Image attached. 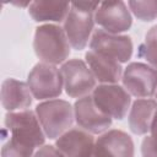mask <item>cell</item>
Listing matches in <instances>:
<instances>
[{"label": "cell", "instance_id": "9a60e30c", "mask_svg": "<svg viewBox=\"0 0 157 157\" xmlns=\"http://www.w3.org/2000/svg\"><path fill=\"white\" fill-rule=\"evenodd\" d=\"M85 61L99 83H118L123 76L121 63L92 49L86 52Z\"/></svg>", "mask_w": 157, "mask_h": 157}, {"label": "cell", "instance_id": "277c9868", "mask_svg": "<svg viewBox=\"0 0 157 157\" xmlns=\"http://www.w3.org/2000/svg\"><path fill=\"white\" fill-rule=\"evenodd\" d=\"M27 83L37 101L58 98L64 90V82L60 69L48 63H38L29 71Z\"/></svg>", "mask_w": 157, "mask_h": 157}, {"label": "cell", "instance_id": "7402d4cb", "mask_svg": "<svg viewBox=\"0 0 157 157\" xmlns=\"http://www.w3.org/2000/svg\"><path fill=\"white\" fill-rule=\"evenodd\" d=\"M34 156H63L56 146L53 145H42L38 151L34 152Z\"/></svg>", "mask_w": 157, "mask_h": 157}, {"label": "cell", "instance_id": "ac0fdd59", "mask_svg": "<svg viewBox=\"0 0 157 157\" xmlns=\"http://www.w3.org/2000/svg\"><path fill=\"white\" fill-rule=\"evenodd\" d=\"M137 56L157 69V25L151 27L145 34L144 42L139 45Z\"/></svg>", "mask_w": 157, "mask_h": 157}, {"label": "cell", "instance_id": "9c48e42d", "mask_svg": "<svg viewBox=\"0 0 157 157\" xmlns=\"http://www.w3.org/2000/svg\"><path fill=\"white\" fill-rule=\"evenodd\" d=\"M74 112L76 124L93 135H99L112 126L113 118L94 103L92 93L77 98L74 103Z\"/></svg>", "mask_w": 157, "mask_h": 157}, {"label": "cell", "instance_id": "30bf717a", "mask_svg": "<svg viewBox=\"0 0 157 157\" xmlns=\"http://www.w3.org/2000/svg\"><path fill=\"white\" fill-rule=\"evenodd\" d=\"M93 15L94 22L110 33H124L132 26V16L123 0L101 2Z\"/></svg>", "mask_w": 157, "mask_h": 157}, {"label": "cell", "instance_id": "3957f363", "mask_svg": "<svg viewBox=\"0 0 157 157\" xmlns=\"http://www.w3.org/2000/svg\"><path fill=\"white\" fill-rule=\"evenodd\" d=\"M34 110L49 140H56L61 134L72 128L75 121L74 105L65 99H45L37 104Z\"/></svg>", "mask_w": 157, "mask_h": 157}, {"label": "cell", "instance_id": "5b68a950", "mask_svg": "<svg viewBox=\"0 0 157 157\" xmlns=\"http://www.w3.org/2000/svg\"><path fill=\"white\" fill-rule=\"evenodd\" d=\"M64 91L70 98H81L91 94L97 86V80L82 59H69L60 66Z\"/></svg>", "mask_w": 157, "mask_h": 157}, {"label": "cell", "instance_id": "d6986e66", "mask_svg": "<svg viewBox=\"0 0 157 157\" xmlns=\"http://www.w3.org/2000/svg\"><path fill=\"white\" fill-rule=\"evenodd\" d=\"M129 10L142 22H152L157 18V0H128Z\"/></svg>", "mask_w": 157, "mask_h": 157}, {"label": "cell", "instance_id": "44dd1931", "mask_svg": "<svg viewBox=\"0 0 157 157\" xmlns=\"http://www.w3.org/2000/svg\"><path fill=\"white\" fill-rule=\"evenodd\" d=\"M70 2H71L72 7L80 10V11L94 13V11L101 5L102 0H70Z\"/></svg>", "mask_w": 157, "mask_h": 157}, {"label": "cell", "instance_id": "cb8c5ba5", "mask_svg": "<svg viewBox=\"0 0 157 157\" xmlns=\"http://www.w3.org/2000/svg\"><path fill=\"white\" fill-rule=\"evenodd\" d=\"M155 98H156V101H157V91H156V93H155Z\"/></svg>", "mask_w": 157, "mask_h": 157}, {"label": "cell", "instance_id": "7c38bea8", "mask_svg": "<svg viewBox=\"0 0 157 157\" xmlns=\"http://www.w3.org/2000/svg\"><path fill=\"white\" fill-rule=\"evenodd\" d=\"M135 155V145L129 134L119 129H108L99 134L96 140L93 156H121Z\"/></svg>", "mask_w": 157, "mask_h": 157}, {"label": "cell", "instance_id": "8992f818", "mask_svg": "<svg viewBox=\"0 0 157 157\" xmlns=\"http://www.w3.org/2000/svg\"><path fill=\"white\" fill-rule=\"evenodd\" d=\"M121 83L135 98H151L157 91V69L150 64L134 61L123 71Z\"/></svg>", "mask_w": 157, "mask_h": 157}, {"label": "cell", "instance_id": "52a82bcc", "mask_svg": "<svg viewBox=\"0 0 157 157\" xmlns=\"http://www.w3.org/2000/svg\"><path fill=\"white\" fill-rule=\"evenodd\" d=\"M94 103L113 119L123 120L131 105V96L119 83H99L92 92Z\"/></svg>", "mask_w": 157, "mask_h": 157}, {"label": "cell", "instance_id": "ba28073f", "mask_svg": "<svg viewBox=\"0 0 157 157\" xmlns=\"http://www.w3.org/2000/svg\"><path fill=\"white\" fill-rule=\"evenodd\" d=\"M90 49L124 64L131 59L134 44L131 38L126 34L110 33L103 28H97L92 33Z\"/></svg>", "mask_w": 157, "mask_h": 157}, {"label": "cell", "instance_id": "5bb4252c", "mask_svg": "<svg viewBox=\"0 0 157 157\" xmlns=\"http://www.w3.org/2000/svg\"><path fill=\"white\" fill-rule=\"evenodd\" d=\"M33 94L27 82L9 77L1 83V104L7 112L27 109L32 105Z\"/></svg>", "mask_w": 157, "mask_h": 157}, {"label": "cell", "instance_id": "e0dca14e", "mask_svg": "<svg viewBox=\"0 0 157 157\" xmlns=\"http://www.w3.org/2000/svg\"><path fill=\"white\" fill-rule=\"evenodd\" d=\"M156 112H157L156 99L136 98V101L132 102L128 115V124L130 131L135 135L148 134Z\"/></svg>", "mask_w": 157, "mask_h": 157}, {"label": "cell", "instance_id": "ffe728a7", "mask_svg": "<svg viewBox=\"0 0 157 157\" xmlns=\"http://www.w3.org/2000/svg\"><path fill=\"white\" fill-rule=\"evenodd\" d=\"M141 153L142 156H157V112L153 117L150 135L144 137L141 142Z\"/></svg>", "mask_w": 157, "mask_h": 157}, {"label": "cell", "instance_id": "603a6c76", "mask_svg": "<svg viewBox=\"0 0 157 157\" xmlns=\"http://www.w3.org/2000/svg\"><path fill=\"white\" fill-rule=\"evenodd\" d=\"M33 0H2V4H11L16 7H21V9H26L31 5Z\"/></svg>", "mask_w": 157, "mask_h": 157}, {"label": "cell", "instance_id": "2e32d148", "mask_svg": "<svg viewBox=\"0 0 157 157\" xmlns=\"http://www.w3.org/2000/svg\"><path fill=\"white\" fill-rule=\"evenodd\" d=\"M71 9L70 0H33L28 13L33 21L43 23H61Z\"/></svg>", "mask_w": 157, "mask_h": 157}, {"label": "cell", "instance_id": "d4e9b609", "mask_svg": "<svg viewBox=\"0 0 157 157\" xmlns=\"http://www.w3.org/2000/svg\"><path fill=\"white\" fill-rule=\"evenodd\" d=\"M104 1H112V0H102V2H104Z\"/></svg>", "mask_w": 157, "mask_h": 157}, {"label": "cell", "instance_id": "4fadbf2b", "mask_svg": "<svg viewBox=\"0 0 157 157\" xmlns=\"http://www.w3.org/2000/svg\"><path fill=\"white\" fill-rule=\"evenodd\" d=\"M96 140L93 134L82 129L81 126H72L61 134L55 140V146L63 153V156L78 157V156H93Z\"/></svg>", "mask_w": 157, "mask_h": 157}, {"label": "cell", "instance_id": "6da1fadb", "mask_svg": "<svg viewBox=\"0 0 157 157\" xmlns=\"http://www.w3.org/2000/svg\"><path fill=\"white\" fill-rule=\"evenodd\" d=\"M5 129L10 132V140L2 146V157L34 156L36 148L44 145L47 135L37 117L29 108L5 114Z\"/></svg>", "mask_w": 157, "mask_h": 157}, {"label": "cell", "instance_id": "8fae6325", "mask_svg": "<svg viewBox=\"0 0 157 157\" xmlns=\"http://www.w3.org/2000/svg\"><path fill=\"white\" fill-rule=\"evenodd\" d=\"M94 23L92 12L80 11L71 6L64 21V31L72 49L80 52L87 47L94 31Z\"/></svg>", "mask_w": 157, "mask_h": 157}, {"label": "cell", "instance_id": "7a4b0ae2", "mask_svg": "<svg viewBox=\"0 0 157 157\" xmlns=\"http://www.w3.org/2000/svg\"><path fill=\"white\" fill-rule=\"evenodd\" d=\"M33 50L43 63L59 65L66 61L71 53V45L64 27L58 23L38 26L33 38Z\"/></svg>", "mask_w": 157, "mask_h": 157}]
</instances>
